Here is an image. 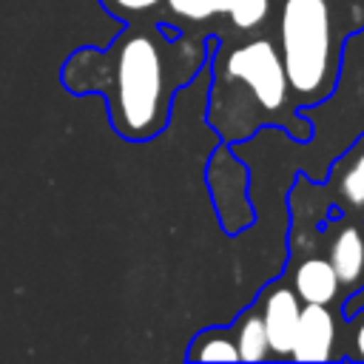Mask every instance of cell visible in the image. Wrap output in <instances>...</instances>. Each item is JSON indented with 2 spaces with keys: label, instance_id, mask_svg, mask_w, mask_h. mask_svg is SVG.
<instances>
[{
  "label": "cell",
  "instance_id": "obj_1",
  "mask_svg": "<svg viewBox=\"0 0 364 364\" xmlns=\"http://www.w3.org/2000/svg\"><path fill=\"white\" fill-rule=\"evenodd\" d=\"M279 31L287 85L301 97L318 94L330 68L327 0H284Z\"/></svg>",
  "mask_w": 364,
  "mask_h": 364
},
{
  "label": "cell",
  "instance_id": "obj_2",
  "mask_svg": "<svg viewBox=\"0 0 364 364\" xmlns=\"http://www.w3.org/2000/svg\"><path fill=\"white\" fill-rule=\"evenodd\" d=\"M162 54L145 34H131L117 51V119L128 134H151L162 117Z\"/></svg>",
  "mask_w": 364,
  "mask_h": 364
},
{
  "label": "cell",
  "instance_id": "obj_3",
  "mask_svg": "<svg viewBox=\"0 0 364 364\" xmlns=\"http://www.w3.org/2000/svg\"><path fill=\"white\" fill-rule=\"evenodd\" d=\"M228 74L242 80L267 111L282 108L287 88H290L287 74H284V63H282V57L270 40H253V43L230 51Z\"/></svg>",
  "mask_w": 364,
  "mask_h": 364
},
{
  "label": "cell",
  "instance_id": "obj_4",
  "mask_svg": "<svg viewBox=\"0 0 364 364\" xmlns=\"http://www.w3.org/2000/svg\"><path fill=\"white\" fill-rule=\"evenodd\" d=\"M336 341V324L324 304H304L290 355L296 361H327Z\"/></svg>",
  "mask_w": 364,
  "mask_h": 364
},
{
  "label": "cell",
  "instance_id": "obj_5",
  "mask_svg": "<svg viewBox=\"0 0 364 364\" xmlns=\"http://www.w3.org/2000/svg\"><path fill=\"white\" fill-rule=\"evenodd\" d=\"M299 296L290 287H276L267 293L264 299V310H262V324L270 341V353L276 355H290L293 350V338H296V327H299Z\"/></svg>",
  "mask_w": 364,
  "mask_h": 364
},
{
  "label": "cell",
  "instance_id": "obj_6",
  "mask_svg": "<svg viewBox=\"0 0 364 364\" xmlns=\"http://www.w3.org/2000/svg\"><path fill=\"white\" fill-rule=\"evenodd\" d=\"M330 264L338 276V284L353 290L364 284V228L347 225L336 233L330 245Z\"/></svg>",
  "mask_w": 364,
  "mask_h": 364
},
{
  "label": "cell",
  "instance_id": "obj_7",
  "mask_svg": "<svg viewBox=\"0 0 364 364\" xmlns=\"http://www.w3.org/2000/svg\"><path fill=\"white\" fill-rule=\"evenodd\" d=\"M296 296L304 304H330L338 293V276L330 259H307L293 273Z\"/></svg>",
  "mask_w": 364,
  "mask_h": 364
},
{
  "label": "cell",
  "instance_id": "obj_8",
  "mask_svg": "<svg viewBox=\"0 0 364 364\" xmlns=\"http://www.w3.org/2000/svg\"><path fill=\"white\" fill-rule=\"evenodd\" d=\"M333 182L347 208L364 210V139L338 162Z\"/></svg>",
  "mask_w": 364,
  "mask_h": 364
},
{
  "label": "cell",
  "instance_id": "obj_9",
  "mask_svg": "<svg viewBox=\"0 0 364 364\" xmlns=\"http://www.w3.org/2000/svg\"><path fill=\"white\" fill-rule=\"evenodd\" d=\"M236 350L242 361H262L270 355V341L262 324V316H247L236 336Z\"/></svg>",
  "mask_w": 364,
  "mask_h": 364
},
{
  "label": "cell",
  "instance_id": "obj_10",
  "mask_svg": "<svg viewBox=\"0 0 364 364\" xmlns=\"http://www.w3.org/2000/svg\"><path fill=\"white\" fill-rule=\"evenodd\" d=\"M267 9H270V0H228L225 11L230 14L236 28H253L267 17Z\"/></svg>",
  "mask_w": 364,
  "mask_h": 364
},
{
  "label": "cell",
  "instance_id": "obj_11",
  "mask_svg": "<svg viewBox=\"0 0 364 364\" xmlns=\"http://www.w3.org/2000/svg\"><path fill=\"white\" fill-rule=\"evenodd\" d=\"M165 3L171 6V11L188 20H205L228 9V0H165Z\"/></svg>",
  "mask_w": 364,
  "mask_h": 364
},
{
  "label": "cell",
  "instance_id": "obj_12",
  "mask_svg": "<svg viewBox=\"0 0 364 364\" xmlns=\"http://www.w3.org/2000/svg\"><path fill=\"white\" fill-rule=\"evenodd\" d=\"M193 358H199V361H239V350L230 338L210 336L202 341V347L193 353Z\"/></svg>",
  "mask_w": 364,
  "mask_h": 364
},
{
  "label": "cell",
  "instance_id": "obj_13",
  "mask_svg": "<svg viewBox=\"0 0 364 364\" xmlns=\"http://www.w3.org/2000/svg\"><path fill=\"white\" fill-rule=\"evenodd\" d=\"M353 353L355 358L364 361V313L355 318V327H353Z\"/></svg>",
  "mask_w": 364,
  "mask_h": 364
},
{
  "label": "cell",
  "instance_id": "obj_14",
  "mask_svg": "<svg viewBox=\"0 0 364 364\" xmlns=\"http://www.w3.org/2000/svg\"><path fill=\"white\" fill-rule=\"evenodd\" d=\"M114 6H119V9H125V11H142V9H151V6H156L159 0H111Z\"/></svg>",
  "mask_w": 364,
  "mask_h": 364
}]
</instances>
